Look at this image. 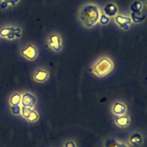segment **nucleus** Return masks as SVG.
<instances>
[{
    "mask_svg": "<svg viewBox=\"0 0 147 147\" xmlns=\"http://www.w3.org/2000/svg\"><path fill=\"white\" fill-rule=\"evenodd\" d=\"M100 14V10L97 5L87 4L80 9L79 19L85 27L91 28L97 24Z\"/></svg>",
    "mask_w": 147,
    "mask_h": 147,
    "instance_id": "obj_1",
    "label": "nucleus"
},
{
    "mask_svg": "<svg viewBox=\"0 0 147 147\" xmlns=\"http://www.w3.org/2000/svg\"><path fill=\"white\" fill-rule=\"evenodd\" d=\"M113 66L114 65H113V61L107 57H103L93 66L90 71H93L96 76L102 77L110 73L113 69Z\"/></svg>",
    "mask_w": 147,
    "mask_h": 147,
    "instance_id": "obj_2",
    "label": "nucleus"
},
{
    "mask_svg": "<svg viewBox=\"0 0 147 147\" xmlns=\"http://www.w3.org/2000/svg\"><path fill=\"white\" fill-rule=\"evenodd\" d=\"M0 36L8 40H14L22 36V29L19 27H5L0 30Z\"/></svg>",
    "mask_w": 147,
    "mask_h": 147,
    "instance_id": "obj_3",
    "label": "nucleus"
},
{
    "mask_svg": "<svg viewBox=\"0 0 147 147\" xmlns=\"http://www.w3.org/2000/svg\"><path fill=\"white\" fill-rule=\"evenodd\" d=\"M48 45L50 48L55 52L61 51L63 49L62 37L57 33H53L49 37Z\"/></svg>",
    "mask_w": 147,
    "mask_h": 147,
    "instance_id": "obj_4",
    "label": "nucleus"
},
{
    "mask_svg": "<svg viewBox=\"0 0 147 147\" xmlns=\"http://www.w3.org/2000/svg\"><path fill=\"white\" fill-rule=\"evenodd\" d=\"M22 56L30 61H33L38 56V50L34 45L29 44L20 51Z\"/></svg>",
    "mask_w": 147,
    "mask_h": 147,
    "instance_id": "obj_5",
    "label": "nucleus"
},
{
    "mask_svg": "<svg viewBox=\"0 0 147 147\" xmlns=\"http://www.w3.org/2000/svg\"><path fill=\"white\" fill-rule=\"evenodd\" d=\"M114 20L115 22L123 30H129L130 29V26L132 22L130 17L122 15V14H117L115 17Z\"/></svg>",
    "mask_w": 147,
    "mask_h": 147,
    "instance_id": "obj_6",
    "label": "nucleus"
},
{
    "mask_svg": "<svg viewBox=\"0 0 147 147\" xmlns=\"http://www.w3.org/2000/svg\"><path fill=\"white\" fill-rule=\"evenodd\" d=\"M37 102V98L32 94L30 92H26L22 95L21 105L22 107L33 108Z\"/></svg>",
    "mask_w": 147,
    "mask_h": 147,
    "instance_id": "obj_7",
    "label": "nucleus"
},
{
    "mask_svg": "<svg viewBox=\"0 0 147 147\" xmlns=\"http://www.w3.org/2000/svg\"><path fill=\"white\" fill-rule=\"evenodd\" d=\"M103 12H104V14L110 18L116 17L119 13V7L114 3L109 2L103 7Z\"/></svg>",
    "mask_w": 147,
    "mask_h": 147,
    "instance_id": "obj_8",
    "label": "nucleus"
},
{
    "mask_svg": "<svg viewBox=\"0 0 147 147\" xmlns=\"http://www.w3.org/2000/svg\"><path fill=\"white\" fill-rule=\"evenodd\" d=\"M112 112L117 116L125 115L127 112V108L124 103L121 102H116L113 104L111 110Z\"/></svg>",
    "mask_w": 147,
    "mask_h": 147,
    "instance_id": "obj_9",
    "label": "nucleus"
},
{
    "mask_svg": "<svg viewBox=\"0 0 147 147\" xmlns=\"http://www.w3.org/2000/svg\"><path fill=\"white\" fill-rule=\"evenodd\" d=\"M49 76H50V74L45 69H40L37 70L34 73L33 78H34V81L39 83H42V82H46L48 79Z\"/></svg>",
    "mask_w": 147,
    "mask_h": 147,
    "instance_id": "obj_10",
    "label": "nucleus"
},
{
    "mask_svg": "<svg viewBox=\"0 0 147 147\" xmlns=\"http://www.w3.org/2000/svg\"><path fill=\"white\" fill-rule=\"evenodd\" d=\"M115 122L120 128H126L130 124V118L127 115L117 116L115 118Z\"/></svg>",
    "mask_w": 147,
    "mask_h": 147,
    "instance_id": "obj_11",
    "label": "nucleus"
},
{
    "mask_svg": "<svg viewBox=\"0 0 147 147\" xmlns=\"http://www.w3.org/2000/svg\"><path fill=\"white\" fill-rule=\"evenodd\" d=\"M131 20L133 22L136 23V24H139V23L143 22L146 18V16L145 13L143 12H131L130 17Z\"/></svg>",
    "mask_w": 147,
    "mask_h": 147,
    "instance_id": "obj_12",
    "label": "nucleus"
},
{
    "mask_svg": "<svg viewBox=\"0 0 147 147\" xmlns=\"http://www.w3.org/2000/svg\"><path fill=\"white\" fill-rule=\"evenodd\" d=\"M143 137L140 133H135L132 134L129 138V143L131 145L134 146H138L142 145L143 143Z\"/></svg>",
    "mask_w": 147,
    "mask_h": 147,
    "instance_id": "obj_13",
    "label": "nucleus"
},
{
    "mask_svg": "<svg viewBox=\"0 0 147 147\" xmlns=\"http://www.w3.org/2000/svg\"><path fill=\"white\" fill-rule=\"evenodd\" d=\"M143 7L144 4L142 1L136 0L131 4L130 10L131 12H142Z\"/></svg>",
    "mask_w": 147,
    "mask_h": 147,
    "instance_id": "obj_14",
    "label": "nucleus"
},
{
    "mask_svg": "<svg viewBox=\"0 0 147 147\" xmlns=\"http://www.w3.org/2000/svg\"><path fill=\"white\" fill-rule=\"evenodd\" d=\"M22 95L20 93H14L11 96L9 99V104L11 106H16L21 104Z\"/></svg>",
    "mask_w": 147,
    "mask_h": 147,
    "instance_id": "obj_15",
    "label": "nucleus"
},
{
    "mask_svg": "<svg viewBox=\"0 0 147 147\" xmlns=\"http://www.w3.org/2000/svg\"><path fill=\"white\" fill-rule=\"evenodd\" d=\"M38 119H39L38 112H37L36 110H34V109H32L31 111H30V114H29V115L27 116V118H26V120L30 122H36V121H37V120Z\"/></svg>",
    "mask_w": 147,
    "mask_h": 147,
    "instance_id": "obj_16",
    "label": "nucleus"
},
{
    "mask_svg": "<svg viewBox=\"0 0 147 147\" xmlns=\"http://www.w3.org/2000/svg\"><path fill=\"white\" fill-rule=\"evenodd\" d=\"M99 22L101 24L103 25H106V24H109L111 21V19L110 17H109L108 16H106V14H100V18H99Z\"/></svg>",
    "mask_w": 147,
    "mask_h": 147,
    "instance_id": "obj_17",
    "label": "nucleus"
},
{
    "mask_svg": "<svg viewBox=\"0 0 147 147\" xmlns=\"http://www.w3.org/2000/svg\"><path fill=\"white\" fill-rule=\"evenodd\" d=\"M118 144H119V141L113 139V138H110V139H108L106 141V143H105V147H116Z\"/></svg>",
    "mask_w": 147,
    "mask_h": 147,
    "instance_id": "obj_18",
    "label": "nucleus"
},
{
    "mask_svg": "<svg viewBox=\"0 0 147 147\" xmlns=\"http://www.w3.org/2000/svg\"><path fill=\"white\" fill-rule=\"evenodd\" d=\"M33 108H26V107H21V115L24 119L27 118V116L30 114V111L32 110Z\"/></svg>",
    "mask_w": 147,
    "mask_h": 147,
    "instance_id": "obj_19",
    "label": "nucleus"
},
{
    "mask_svg": "<svg viewBox=\"0 0 147 147\" xmlns=\"http://www.w3.org/2000/svg\"><path fill=\"white\" fill-rule=\"evenodd\" d=\"M11 112L13 115H19L21 113V107L20 105H16V106H11Z\"/></svg>",
    "mask_w": 147,
    "mask_h": 147,
    "instance_id": "obj_20",
    "label": "nucleus"
},
{
    "mask_svg": "<svg viewBox=\"0 0 147 147\" xmlns=\"http://www.w3.org/2000/svg\"><path fill=\"white\" fill-rule=\"evenodd\" d=\"M63 147H77V144L74 141H67L65 143Z\"/></svg>",
    "mask_w": 147,
    "mask_h": 147,
    "instance_id": "obj_21",
    "label": "nucleus"
},
{
    "mask_svg": "<svg viewBox=\"0 0 147 147\" xmlns=\"http://www.w3.org/2000/svg\"><path fill=\"white\" fill-rule=\"evenodd\" d=\"M2 1H5L8 4H11V6H15L20 1V0H2Z\"/></svg>",
    "mask_w": 147,
    "mask_h": 147,
    "instance_id": "obj_22",
    "label": "nucleus"
},
{
    "mask_svg": "<svg viewBox=\"0 0 147 147\" xmlns=\"http://www.w3.org/2000/svg\"><path fill=\"white\" fill-rule=\"evenodd\" d=\"M8 6H9V4H7V2H5V1H2V2L1 3V4H0V7H1L2 10H5V9H7V7H8Z\"/></svg>",
    "mask_w": 147,
    "mask_h": 147,
    "instance_id": "obj_23",
    "label": "nucleus"
},
{
    "mask_svg": "<svg viewBox=\"0 0 147 147\" xmlns=\"http://www.w3.org/2000/svg\"><path fill=\"white\" fill-rule=\"evenodd\" d=\"M116 147H129V146H128L127 145H126V144L119 142V144H118L117 146H116Z\"/></svg>",
    "mask_w": 147,
    "mask_h": 147,
    "instance_id": "obj_24",
    "label": "nucleus"
}]
</instances>
